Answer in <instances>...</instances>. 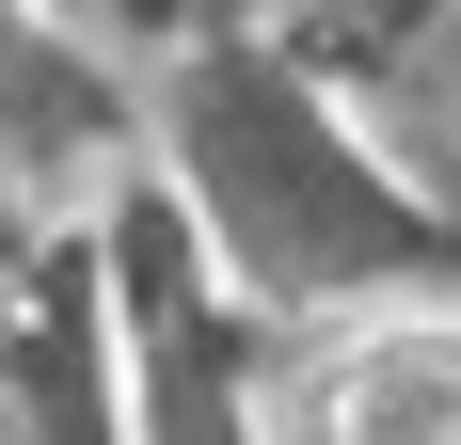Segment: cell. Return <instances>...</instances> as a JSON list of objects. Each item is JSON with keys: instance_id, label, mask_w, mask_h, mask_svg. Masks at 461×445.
Segmentation results:
<instances>
[{"instance_id": "1", "label": "cell", "mask_w": 461, "mask_h": 445, "mask_svg": "<svg viewBox=\"0 0 461 445\" xmlns=\"http://www.w3.org/2000/svg\"><path fill=\"white\" fill-rule=\"evenodd\" d=\"M159 176L271 318H382L461 286V222L414 176H382L350 112L255 32H207L159 80Z\"/></svg>"}, {"instance_id": "2", "label": "cell", "mask_w": 461, "mask_h": 445, "mask_svg": "<svg viewBox=\"0 0 461 445\" xmlns=\"http://www.w3.org/2000/svg\"><path fill=\"white\" fill-rule=\"evenodd\" d=\"M112 255V350H128V445H271V366H255V286L207 255L176 176H128L95 207Z\"/></svg>"}, {"instance_id": "3", "label": "cell", "mask_w": 461, "mask_h": 445, "mask_svg": "<svg viewBox=\"0 0 461 445\" xmlns=\"http://www.w3.org/2000/svg\"><path fill=\"white\" fill-rule=\"evenodd\" d=\"M143 176V112L48 0H0V207H112Z\"/></svg>"}, {"instance_id": "4", "label": "cell", "mask_w": 461, "mask_h": 445, "mask_svg": "<svg viewBox=\"0 0 461 445\" xmlns=\"http://www.w3.org/2000/svg\"><path fill=\"white\" fill-rule=\"evenodd\" d=\"M303 445H461V303L334 318L319 382H303Z\"/></svg>"}]
</instances>
